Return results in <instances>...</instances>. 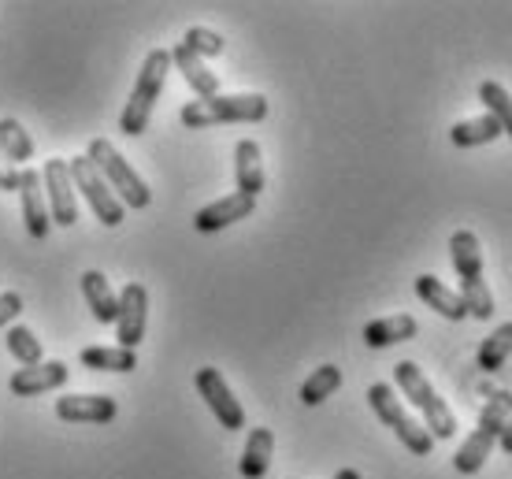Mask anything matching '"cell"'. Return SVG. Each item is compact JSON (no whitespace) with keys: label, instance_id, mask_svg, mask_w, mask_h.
Segmentation results:
<instances>
[{"label":"cell","instance_id":"obj_1","mask_svg":"<svg viewBox=\"0 0 512 479\" xmlns=\"http://www.w3.org/2000/svg\"><path fill=\"white\" fill-rule=\"evenodd\" d=\"M167 71H171V52L167 49H153L145 56V64H141V71H138V82H134V90H130V101L123 104V112H119V130H123L127 138H138V134L149 130L153 108H156V101H160V93H164Z\"/></svg>","mask_w":512,"mask_h":479},{"label":"cell","instance_id":"obj_2","mask_svg":"<svg viewBox=\"0 0 512 479\" xmlns=\"http://www.w3.org/2000/svg\"><path fill=\"white\" fill-rule=\"evenodd\" d=\"M509 416H512V394H509V390L490 394L487 405H483V413H479V424H475V431L461 442V450L453 454V468H457L461 476H475L479 468L487 465L490 450L498 446L501 428L509 424Z\"/></svg>","mask_w":512,"mask_h":479},{"label":"cell","instance_id":"obj_3","mask_svg":"<svg viewBox=\"0 0 512 479\" xmlns=\"http://www.w3.org/2000/svg\"><path fill=\"white\" fill-rule=\"evenodd\" d=\"M179 119L190 130L219 127V123H260L268 119V101L260 93H216L208 101H190Z\"/></svg>","mask_w":512,"mask_h":479},{"label":"cell","instance_id":"obj_4","mask_svg":"<svg viewBox=\"0 0 512 479\" xmlns=\"http://www.w3.org/2000/svg\"><path fill=\"white\" fill-rule=\"evenodd\" d=\"M86 156H90L93 168L101 171V179L108 182V190L119 197V205L134 208V212L149 208V201H153V190H149V182H145L138 171L130 168L127 156L119 153V149L108 142V138H93L90 153H86Z\"/></svg>","mask_w":512,"mask_h":479},{"label":"cell","instance_id":"obj_5","mask_svg":"<svg viewBox=\"0 0 512 479\" xmlns=\"http://www.w3.org/2000/svg\"><path fill=\"white\" fill-rule=\"evenodd\" d=\"M394 379H397V387H401V394H405V398L420 409L423 420H427L431 439L438 442V439H453V435H457V420L449 413V405L438 398V390L427 383V376H423L416 364L412 361L394 364Z\"/></svg>","mask_w":512,"mask_h":479},{"label":"cell","instance_id":"obj_6","mask_svg":"<svg viewBox=\"0 0 512 479\" xmlns=\"http://www.w3.org/2000/svg\"><path fill=\"white\" fill-rule=\"evenodd\" d=\"M368 405L375 409V416L383 420L386 428L394 431L397 439H401V446L409 450V454L416 457H431V450H435V439H431V431L423 428L420 420L401 405V398L394 394V387L390 383H375V387H368Z\"/></svg>","mask_w":512,"mask_h":479},{"label":"cell","instance_id":"obj_7","mask_svg":"<svg viewBox=\"0 0 512 479\" xmlns=\"http://www.w3.org/2000/svg\"><path fill=\"white\" fill-rule=\"evenodd\" d=\"M67 168H71V182H75V190L86 197V205L93 208V216L104 223V227H119L123 223V205H119V197L108 190V182L101 179V171L90 164V156H71L67 160Z\"/></svg>","mask_w":512,"mask_h":479},{"label":"cell","instance_id":"obj_8","mask_svg":"<svg viewBox=\"0 0 512 479\" xmlns=\"http://www.w3.org/2000/svg\"><path fill=\"white\" fill-rule=\"evenodd\" d=\"M41 186H45V205H49V220L60 227H75L78 223V205H75V182H71V168L67 160L52 156L41 168Z\"/></svg>","mask_w":512,"mask_h":479},{"label":"cell","instance_id":"obj_9","mask_svg":"<svg viewBox=\"0 0 512 479\" xmlns=\"http://www.w3.org/2000/svg\"><path fill=\"white\" fill-rule=\"evenodd\" d=\"M197 394L205 398V405L212 409V416L219 420V428L227 431H242L245 428V409L238 405V398L231 394L227 379L219 376V368H197Z\"/></svg>","mask_w":512,"mask_h":479},{"label":"cell","instance_id":"obj_10","mask_svg":"<svg viewBox=\"0 0 512 479\" xmlns=\"http://www.w3.org/2000/svg\"><path fill=\"white\" fill-rule=\"evenodd\" d=\"M149 327V290L141 283H127L119 294V316H116V338L119 350H138Z\"/></svg>","mask_w":512,"mask_h":479},{"label":"cell","instance_id":"obj_11","mask_svg":"<svg viewBox=\"0 0 512 479\" xmlns=\"http://www.w3.org/2000/svg\"><path fill=\"white\" fill-rule=\"evenodd\" d=\"M19 205H23V223H26V234L34 238V242H45L52 231V220H49V205H45V186H41V171L34 168H19Z\"/></svg>","mask_w":512,"mask_h":479},{"label":"cell","instance_id":"obj_12","mask_svg":"<svg viewBox=\"0 0 512 479\" xmlns=\"http://www.w3.org/2000/svg\"><path fill=\"white\" fill-rule=\"evenodd\" d=\"M256 212V197H245V194H227L219 197V201H212V205L197 208V216H193V227L201 234H216V231H227V227H234L238 220H249Z\"/></svg>","mask_w":512,"mask_h":479},{"label":"cell","instance_id":"obj_13","mask_svg":"<svg viewBox=\"0 0 512 479\" xmlns=\"http://www.w3.org/2000/svg\"><path fill=\"white\" fill-rule=\"evenodd\" d=\"M116 413L119 405L108 394H64V398H56V416L67 424H112Z\"/></svg>","mask_w":512,"mask_h":479},{"label":"cell","instance_id":"obj_14","mask_svg":"<svg viewBox=\"0 0 512 479\" xmlns=\"http://www.w3.org/2000/svg\"><path fill=\"white\" fill-rule=\"evenodd\" d=\"M71 379L64 361H41L34 368H19L12 379H8V387L12 394L19 398H34V394H49V390H60Z\"/></svg>","mask_w":512,"mask_h":479},{"label":"cell","instance_id":"obj_15","mask_svg":"<svg viewBox=\"0 0 512 479\" xmlns=\"http://www.w3.org/2000/svg\"><path fill=\"white\" fill-rule=\"evenodd\" d=\"M234 179H238V194L260 197L264 194V160H260V145L253 138H242L234 145Z\"/></svg>","mask_w":512,"mask_h":479},{"label":"cell","instance_id":"obj_16","mask_svg":"<svg viewBox=\"0 0 512 479\" xmlns=\"http://www.w3.org/2000/svg\"><path fill=\"white\" fill-rule=\"evenodd\" d=\"M416 298H420L427 309H435L438 316L453 320V324H461L464 316H468L461 294H457V290H449L438 275H420V279H416Z\"/></svg>","mask_w":512,"mask_h":479},{"label":"cell","instance_id":"obj_17","mask_svg":"<svg viewBox=\"0 0 512 479\" xmlns=\"http://www.w3.org/2000/svg\"><path fill=\"white\" fill-rule=\"evenodd\" d=\"M171 67H179L182 71V78L190 82V90L201 97V101H208V97H216L219 93V78H216V71H208V64L201 60V56H193L186 45H175L171 49Z\"/></svg>","mask_w":512,"mask_h":479},{"label":"cell","instance_id":"obj_18","mask_svg":"<svg viewBox=\"0 0 512 479\" xmlns=\"http://www.w3.org/2000/svg\"><path fill=\"white\" fill-rule=\"evenodd\" d=\"M416 331H420L416 316L397 312V316H383V320H372V324L364 327V342H368L372 350H386V346H397V342L416 338Z\"/></svg>","mask_w":512,"mask_h":479},{"label":"cell","instance_id":"obj_19","mask_svg":"<svg viewBox=\"0 0 512 479\" xmlns=\"http://www.w3.org/2000/svg\"><path fill=\"white\" fill-rule=\"evenodd\" d=\"M271 450H275V431L271 428H253L249 439H245L242 461H238V472L245 479H264L271 468Z\"/></svg>","mask_w":512,"mask_h":479},{"label":"cell","instance_id":"obj_20","mask_svg":"<svg viewBox=\"0 0 512 479\" xmlns=\"http://www.w3.org/2000/svg\"><path fill=\"white\" fill-rule=\"evenodd\" d=\"M82 294H86V305H90V312H93V320H97V324H116L119 298H116V290L108 286L104 272H86V275H82Z\"/></svg>","mask_w":512,"mask_h":479},{"label":"cell","instance_id":"obj_21","mask_svg":"<svg viewBox=\"0 0 512 479\" xmlns=\"http://www.w3.org/2000/svg\"><path fill=\"white\" fill-rule=\"evenodd\" d=\"M449 260H453V268L461 275V283L483 279V249H479L475 231H457L449 238Z\"/></svg>","mask_w":512,"mask_h":479},{"label":"cell","instance_id":"obj_22","mask_svg":"<svg viewBox=\"0 0 512 479\" xmlns=\"http://www.w3.org/2000/svg\"><path fill=\"white\" fill-rule=\"evenodd\" d=\"M78 361L93 368V372H134L138 368V353L119 350V346H86L78 353Z\"/></svg>","mask_w":512,"mask_h":479},{"label":"cell","instance_id":"obj_23","mask_svg":"<svg viewBox=\"0 0 512 479\" xmlns=\"http://www.w3.org/2000/svg\"><path fill=\"white\" fill-rule=\"evenodd\" d=\"M494 138H501V127L494 116H483L479 119H464V123H457V127L449 130V142L457 145V149H475V145H490Z\"/></svg>","mask_w":512,"mask_h":479},{"label":"cell","instance_id":"obj_24","mask_svg":"<svg viewBox=\"0 0 512 479\" xmlns=\"http://www.w3.org/2000/svg\"><path fill=\"white\" fill-rule=\"evenodd\" d=\"M0 153L8 156L12 164H30V156H34V138H30V130L19 123V119H0Z\"/></svg>","mask_w":512,"mask_h":479},{"label":"cell","instance_id":"obj_25","mask_svg":"<svg viewBox=\"0 0 512 479\" xmlns=\"http://www.w3.org/2000/svg\"><path fill=\"white\" fill-rule=\"evenodd\" d=\"M338 387H342V368H338V364H320V368L301 383V405L312 409V405L327 402Z\"/></svg>","mask_w":512,"mask_h":479},{"label":"cell","instance_id":"obj_26","mask_svg":"<svg viewBox=\"0 0 512 479\" xmlns=\"http://www.w3.org/2000/svg\"><path fill=\"white\" fill-rule=\"evenodd\" d=\"M509 353H512V324H501V327H494V335L483 338L475 364L490 376V372H498L501 364L509 361Z\"/></svg>","mask_w":512,"mask_h":479},{"label":"cell","instance_id":"obj_27","mask_svg":"<svg viewBox=\"0 0 512 479\" xmlns=\"http://www.w3.org/2000/svg\"><path fill=\"white\" fill-rule=\"evenodd\" d=\"M479 101H483V108H487V116L498 119L501 134L512 142V97H509V90H505L501 82H483V86H479Z\"/></svg>","mask_w":512,"mask_h":479},{"label":"cell","instance_id":"obj_28","mask_svg":"<svg viewBox=\"0 0 512 479\" xmlns=\"http://www.w3.org/2000/svg\"><path fill=\"white\" fill-rule=\"evenodd\" d=\"M4 346H8V353H12L23 368H34V364H41V342H38V335H34L30 327H19V324L8 327V331H4Z\"/></svg>","mask_w":512,"mask_h":479},{"label":"cell","instance_id":"obj_29","mask_svg":"<svg viewBox=\"0 0 512 479\" xmlns=\"http://www.w3.org/2000/svg\"><path fill=\"white\" fill-rule=\"evenodd\" d=\"M461 301L464 309H468V316H475V320H490L494 316V294H490L487 279H468V283H461Z\"/></svg>","mask_w":512,"mask_h":479},{"label":"cell","instance_id":"obj_30","mask_svg":"<svg viewBox=\"0 0 512 479\" xmlns=\"http://www.w3.org/2000/svg\"><path fill=\"white\" fill-rule=\"evenodd\" d=\"M182 45L193 52V56H201V60H212L219 52L227 49V41L219 38L216 30H208V26H190L186 34H182Z\"/></svg>","mask_w":512,"mask_h":479},{"label":"cell","instance_id":"obj_31","mask_svg":"<svg viewBox=\"0 0 512 479\" xmlns=\"http://www.w3.org/2000/svg\"><path fill=\"white\" fill-rule=\"evenodd\" d=\"M23 312V294H15V290H8V294H0V327H8Z\"/></svg>","mask_w":512,"mask_h":479},{"label":"cell","instance_id":"obj_32","mask_svg":"<svg viewBox=\"0 0 512 479\" xmlns=\"http://www.w3.org/2000/svg\"><path fill=\"white\" fill-rule=\"evenodd\" d=\"M19 190V171L12 168V160L0 153V194H15Z\"/></svg>","mask_w":512,"mask_h":479},{"label":"cell","instance_id":"obj_33","mask_svg":"<svg viewBox=\"0 0 512 479\" xmlns=\"http://www.w3.org/2000/svg\"><path fill=\"white\" fill-rule=\"evenodd\" d=\"M498 446H501V450H505V454L512 457V416H509V424H505V428H501V439H498Z\"/></svg>","mask_w":512,"mask_h":479},{"label":"cell","instance_id":"obj_34","mask_svg":"<svg viewBox=\"0 0 512 479\" xmlns=\"http://www.w3.org/2000/svg\"><path fill=\"white\" fill-rule=\"evenodd\" d=\"M334 479H360V472L357 468H338V476Z\"/></svg>","mask_w":512,"mask_h":479}]
</instances>
